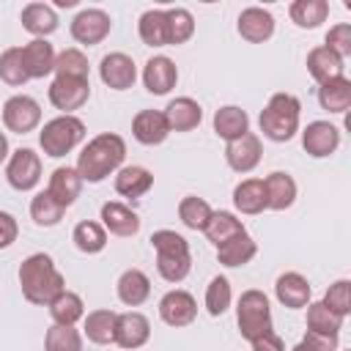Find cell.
Here are the masks:
<instances>
[{"label":"cell","mask_w":351,"mask_h":351,"mask_svg":"<svg viewBox=\"0 0 351 351\" xmlns=\"http://www.w3.org/2000/svg\"><path fill=\"white\" fill-rule=\"evenodd\" d=\"M126 159V143L115 132H101L96 134L80 154L77 159V173L88 184L104 181L110 173H118Z\"/></svg>","instance_id":"6da1fadb"},{"label":"cell","mask_w":351,"mask_h":351,"mask_svg":"<svg viewBox=\"0 0 351 351\" xmlns=\"http://www.w3.org/2000/svg\"><path fill=\"white\" fill-rule=\"evenodd\" d=\"M19 285L22 296L38 307L49 304L55 296L66 291V280L47 252H33L19 263Z\"/></svg>","instance_id":"7a4b0ae2"},{"label":"cell","mask_w":351,"mask_h":351,"mask_svg":"<svg viewBox=\"0 0 351 351\" xmlns=\"http://www.w3.org/2000/svg\"><path fill=\"white\" fill-rule=\"evenodd\" d=\"M151 247L156 250V271L167 282H181L192 271V252L189 241L176 233V230H154L151 233Z\"/></svg>","instance_id":"3957f363"},{"label":"cell","mask_w":351,"mask_h":351,"mask_svg":"<svg viewBox=\"0 0 351 351\" xmlns=\"http://www.w3.org/2000/svg\"><path fill=\"white\" fill-rule=\"evenodd\" d=\"M299 115H302V104L293 93H274L269 104L261 110L258 123L266 140L288 143L299 132Z\"/></svg>","instance_id":"277c9868"},{"label":"cell","mask_w":351,"mask_h":351,"mask_svg":"<svg viewBox=\"0 0 351 351\" xmlns=\"http://www.w3.org/2000/svg\"><path fill=\"white\" fill-rule=\"evenodd\" d=\"M85 137V123L77 115H58L52 121L44 123V129L38 132V145L47 156L60 159L69 151H74Z\"/></svg>","instance_id":"5b68a950"},{"label":"cell","mask_w":351,"mask_h":351,"mask_svg":"<svg viewBox=\"0 0 351 351\" xmlns=\"http://www.w3.org/2000/svg\"><path fill=\"white\" fill-rule=\"evenodd\" d=\"M236 324L244 340H255L266 332H271V307H269V296L258 288H250L239 296L236 304Z\"/></svg>","instance_id":"8992f818"},{"label":"cell","mask_w":351,"mask_h":351,"mask_svg":"<svg viewBox=\"0 0 351 351\" xmlns=\"http://www.w3.org/2000/svg\"><path fill=\"white\" fill-rule=\"evenodd\" d=\"M5 181L16 192H30L41 181V156L33 148H16L5 165Z\"/></svg>","instance_id":"52a82bcc"},{"label":"cell","mask_w":351,"mask_h":351,"mask_svg":"<svg viewBox=\"0 0 351 351\" xmlns=\"http://www.w3.org/2000/svg\"><path fill=\"white\" fill-rule=\"evenodd\" d=\"M3 123L14 134H27L41 123V107L33 96L16 93L3 104Z\"/></svg>","instance_id":"ba28073f"},{"label":"cell","mask_w":351,"mask_h":351,"mask_svg":"<svg viewBox=\"0 0 351 351\" xmlns=\"http://www.w3.org/2000/svg\"><path fill=\"white\" fill-rule=\"evenodd\" d=\"M112 30V19L107 11L101 8H82L74 19H71V38L82 47H93L101 44Z\"/></svg>","instance_id":"9c48e42d"},{"label":"cell","mask_w":351,"mask_h":351,"mask_svg":"<svg viewBox=\"0 0 351 351\" xmlns=\"http://www.w3.org/2000/svg\"><path fill=\"white\" fill-rule=\"evenodd\" d=\"M90 96V80H77V77H55L49 85V101L55 110L63 115H71L80 110Z\"/></svg>","instance_id":"30bf717a"},{"label":"cell","mask_w":351,"mask_h":351,"mask_svg":"<svg viewBox=\"0 0 351 351\" xmlns=\"http://www.w3.org/2000/svg\"><path fill=\"white\" fill-rule=\"evenodd\" d=\"M159 315L167 326H189L195 318H197V302L189 291H167L162 299H159Z\"/></svg>","instance_id":"8fae6325"},{"label":"cell","mask_w":351,"mask_h":351,"mask_svg":"<svg viewBox=\"0 0 351 351\" xmlns=\"http://www.w3.org/2000/svg\"><path fill=\"white\" fill-rule=\"evenodd\" d=\"M99 77L112 90H129L137 80V66L126 52H110L99 63Z\"/></svg>","instance_id":"7c38bea8"},{"label":"cell","mask_w":351,"mask_h":351,"mask_svg":"<svg viewBox=\"0 0 351 351\" xmlns=\"http://www.w3.org/2000/svg\"><path fill=\"white\" fill-rule=\"evenodd\" d=\"M337 145H340V129L329 121H313L302 132V148L315 159L332 156Z\"/></svg>","instance_id":"4fadbf2b"},{"label":"cell","mask_w":351,"mask_h":351,"mask_svg":"<svg viewBox=\"0 0 351 351\" xmlns=\"http://www.w3.org/2000/svg\"><path fill=\"white\" fill-rule=\"evenodd\" d=\"M261 156H263V145H261V137L252 132H247L225 145V159H228L230 170H236V173L255 170L261 165Z\"/></svg>","instance_id":"5bb4252c"},{"label":"cell","mask_w":351,"mask_h":351,"mask_svg":"<svg viewBox=\"0 0 351 351\" xmlns=\"http://www.w3.org/2000/svg\"><path fill=\"white\" fill-rule=\"evenodd\" d=\"M151 337V324L143 313L129 310V313H118L115 318V346L134 351L140 346H145Z\"/></svg>","instance_id":"9a60e30c"},{"label":"cell","mask_w":351,"mask_h":351,"mask_svg":"<svg viewBox=\"0 0 351 351\" xmlns=\"http://www.w3.org/2000/svg\"><path fill=\"white\" fill-rule=\"evenodd\" d=\"M176 82H178V69H176V63L170 58L154 55V58L145 60V66H143V85H145L148 93L165 96V93H170L176 88Z\"/></svg>","instance_id":"2e32d148"},{"label":"cell","mask_w":351,"mask_h":351,"mask_svg":"<svg viewBox=\"0 0 351 351\" xmlns=\"http://www.w3.org/2000/svg\"><path fill=\"white\" fill-rule=\"evenodd\" d=\"M236 27H239V36L244 41L263 44V41H269L274 36V16H271V11H266L261 5H250V8H244L239 14Z\"/></svg>","instance_id":"e0dca14e"},{"label":"cell","mask_w":351,"mask_h":351,"mask_svg":"<svg viewBox=\"0 0 351 351\" xmlns=\"http://www.w3.org/2000/svg\"><path fill=\"white\" fill-rule=\"evenodd\" d=\"M310 293H313V288H310L307 277L299 274V271H285V274H280L277 282H274V296H277V302H280L282 307H288V310L307 307V304H310Z\"/></svg>","instance_id":"ac0fdd59"},{"label":"cell","mask_w":351,"mask_h":351,"mask_svg":"<svg viewBox=\"0 0 351 351\" xmlns=\"http://www.w3.org/2000/svg\"><path fill=\"white\" fill-rule=\"evenodd\" d=\"M101 228L110 230L112 236L132 239V236L140 230V217H137L129 206H123V203H118V200H107V203L101 206Z\"/></svg>","instance_id":"d6986e66"},{"label":"cell","mask_w":351,"mask_h":351,"mask_svg":"<svg viewBox=\"0 0 351 351\" xmlns=\"http://www.w3.org/2000/svg\"><path fill=\"white\" fill-rule=\"evenodd\" d=\"M132 134L143 145H159V143H165L167 134H170V126L165 121V112H159V110H140L134 115V121H132Z\"/></svg>","instance_id":"ffe728a7"},{"label":"cell","mask_w":351,"mask_h":351,"mask_svg":"<svg viewBox=\"0 0 351 351\" xmlns=\"http://www.w3.org/2000/svg\"><path fill=\"white\" fill-rule=\"evenodd\" d=\"M165 121L170 132H192L203 121V107L189 96H178L165 107Z\"/></svg>","instance_id":"44dd1931"},{"label":"cell","mask_w":351,"mask_h":351,"mask_svg":"<svg viewBox=\"0 0 351 351\" xmlns=\"http://www.w3.org/2000/svg\"><path fill=\"white\" fill-rule=\"evenodd\" d=\"M263 186H266V208L271 211H285L293 206L296 200V181L291 173H282V170H274L263 178Z\"/></svg>","instance_id":"7402d4cb"},{"label":"cell","mask_w":351,"mask_h":351,"mask_svg":"<svg viewBox=\"0 0 351 351\" xmlns=\"http://www.w3.org/2000/svg\"><path fill=\"white\" fill-rule=\"evenodd\" d=\"M22 58L27 66L30 80H44L47 74L55 71V49L47 38H33L22 47Z\"/></svg>","instance_id":"603a6c76"},{"label":"cell","mask_w":351,"mask_h":351,"mask_svg":"<svg viewBox=\"0 0 351 351\" xmlns=\"http://www.w3.org/2000/svg\"><path fill=\"white\" fill-rule=\"evenodd\" d=\"M307 71L310 77L324 85L329 80H337V77H346V60H340L335 52H329L326 47H315L307 52Z\"/></svg>","instance_id":"cb8c5ba5"},{"label":"cell","mask_w":351,"mask_h":351,"mask_svg":"<svg viewBox=\"0 0 351 351\" xmlns=\"http://www.w3.org/2000/svg\"><path fill=\"white\" fill-rule=\"evenodd\" d=\"M47 192H49L63 208H69V206L80 197V192H82V178H80L77 167H69V165H66V167H55L52 176H49Z\"/></svg>","instance_id":"d4e9b609"},{"label":"cell","mask_w":351,"mask_h":351,"mask_svg":"<svg viewBox=\"0 0 351 351\" xmlns=\"http://www.w3.org/2000/svg\"><path fill=\"white\" fill-rule=\"evenodd\" d=\"M19 19H22V27L30 36H36V38H47L49 33L58 30V14L47 3H27L22 8V16Z\"/></svg>","instance_id":"484cf974"},{"label":"cell","mask_w":351,"mask_h":351,"mask_svg":"<svg viewBox=\"0 0 351 351\" xmlns=\"http://www.w3.org/2000/svg\"><path fill=\"white\" fill-rule=\"evenodd\" d=\"M151 186H154V176H151V170H145L140 165H126L115 176V192L123 197H132V200L148 195Z\"/></svg>","instance_id":"4316f807"},{"label":"cell","mask_w":351,"mask_h":351,"mask_svg":"<svg viewBox=\"0 0 351 351\" xmlns=\"http://www.w3.org/2000/svg\"><path fill=\"white\" fill-rule=\"evenodd\" d=\"M118 299L126 304V307H140L148 296H151V280L145 271L140 269H126L121 277H118Z\"/></svg>","instance_id":"83f0119b"},{"label":"cell","mask_w":351,"mask_h":351,"mask_svg":"<svg viewBox=\"0 0 351 351\" xmlns=\"http://www.w3.org/2000/svg\"><path fill=\"white\" fill-rule=\"evenodd\" d=\"M214 132L222 140L230 143V140H236V137L250 132V115L236 104H225V107H219L214 112Z\"/></svg>","instance_id":"f1b7e54d"},{"label":"cell","mask_w":351,"mask_h":351,"mask_svg":"<svg viewBox=\"0 0 351 351\" xmlns=\"http://www.w3.org/2000/svg\"><path fill=\"white\" fill-rule=\"evenodd\" d=\"M258 255V244L250 233H241V236H233L228 239L225 244L217 247V261L222 266H244L250 263L252 258Z\"/></svg>","instance_id":"f546056e"},{"label":"cell","mask_w":351,"mask_h":351,"mask_svg":"<svg viewBox=\"0 0 351 351\" xmlns=\"http://www.w3.org/2000/svg\"><path fill=\"white\" fill-rule=\"evenodd\" d=\"M233 206L241 214H261L266 208V186L263 178H244L236 189H233Z\"/></svg>","instance_id":"4dcf8cb0"},{"label":"cell","mask_w":351,"mask_h":351,"mask_svg":"<svg viewBox=\"0 0 351 351\" xmlns=\"http://www.w3.org/2000/svg\"><path fill=\"white\" fill-rule=\"evenodd\" d=\"M140 41L145 47H167V14L165 8H148L137 22Z\"/></svg>","instance_id":"1f68e13d"},{"label":"cell","mask_w":351,"mask_h":351,"mask_svg":"<svg viewBox=\"0 0 351 351\" xmlns=\"http://www.w3.org/2000/svg\"><path fill=\"white\" fill-rule=\"evenodd\" d=\"M318 104L326 112H346L351 107V80L337 77L318 88Z\"/></svg>","instance_id":"d6a6232c"},{"label":"cell","mask_w":351,"mask_h":351,"mask_svg":"<svg viewBox=\"0 0 351 351\" xmlns=\"http://www.w3.org/2000/svg\"><path fill=\"white\" fill-rule=\"evenodd\" d=\"M203 233H206V239H208L214 247H219V244H225L228 239L241 236V233H247V230H244V222H241L236 214H230V211H211V219H208V225L203 228Z\"/></svg>","instance_id":"836d02e7"},{"label":"cell","mask_w":351,"mask_h":351,"mask_svg":"<svg viewBox=\"0 0 351 351\" xmlns=\"http://www.w3.org/2000/svg\"><path fill=\"white\" fill-rule=\"evenodd\" d=\"M115 318L118 313L112 310H93L85 315V337L96 346H110L115 343Z\"/></svg>","instance_id":"e575fe53"},{"label":"cell","mask_w":351,"mask_h":351,"mask_svg":"<svg viewBox=\"0 0 351 351\" xmlns=\"http://www.w3.org/2000/svg\"><path fill=\"white\" fill-rule=\"evenodd\" d=\"M71 241L80 252L85 255H96L107 247V230L101 228V222H93V219H82L74 225V233H71Z\"/></svg>","instance_id":"d590c367"},{"label":"cell","mask_w":351,"mask_h":351,"mask_svg":"<svg viewBox=\"0 0 351 351\" xmlns=\"http://www.w3.org/2000/svg\"><path fill=\"white\" fill-rule=\"evenodd\" d=\"M47 307H49L52 321L55 324H63V326H74L80 318H85V304H82V299L74 291H63Z\"/></svg>","instance_id":"8d00e7d4"},{"label":"cell","mask_w":351,"mask_h":351,"mask_svg":"<svg viewBox=\"0 0 351 351\" xmlns=\"http://www.w3.org/2000/svg\"><path fill=\"white\" fill-rule=\"evenodd\" d=\"M288 14H291L293 25L313 30V27H318L321 22H326V16H329V3H326V0H296V3H291Z\"/></svg>","instance_id":"74e56055"},{"label":"cell","mask_w":351,"mask_h":351,"mask_svg":"<svg viewBox=\"0 0 351 351\" xmlns=\"http://www.w3.org/2000/svg\"><path fill=\"white\" fill-rule=\"evenodd\" d=\"M63 214H66V208L44 189V192H38L33 200H30V217H33V222L38 225V228H55L60 219H63Z\"/></svg>","instance_id":"f35d334b"},{"label":"cell","mask_w":351,"mask_h":351,"mask_svg":"<svg viewBox=\"0 0 351 351\" xmlns=\"http://www.w3.org/2000/svg\"><path fill=\"white\" fill-rule=\"evenodd\" d=\"M0 80L5 85H11V88H19V85H25L30 80L25 58H22V47L3 49V55H0Z\"/></svg>","instance_id":"ab89813d"},{"label":"cell","mask_w":351,"mask_h":351,"mask_svg":"<svg viewBox=\"0 0 351 351\" xmlns=\"http://www.w3.org/2000/svg\"><path fill=\"white\" fill-rule=\"evenodd\" d=\"M343 318L335 315L324 302H310L307 304V332L315 335H340Z\"/></svg>","instance_id":"60d3db41"},{"label":"cell","mask_w":351,"mask_h":351,"mask_svg":"<svg viewBox=\"0 0 351 351\" xmlns=\"http://www.w3.org/2000/svg\"><path fill=\"white\" fill-rule=\"evenodd\" d=\"M167 14V47L186 44L195 33V16L186 8H165Z\"/></svg>","instance_id":"b9f144b4"},{"label":"cell","mask_w":351,"mask_h":351,"mask_svg":"<svg viewBox=\"0 0 351 351\" xmlns=\"http://www.w3.org/2000/svg\"><path fill=\"white\" fill-rule=\"evenodd\" d=\"M178 219L189 228V230H203L211 219V206L197 197V195H186L181 203H178Z\"/></svg>","instance_id":"7bdbcfd3"},{"label":"cell","mask_w":351,"mask_h":351,"mask_svg":"<svg viewBox=\"0 0 351 351\" xmlns=\"http://www.w3.org/2000/svg\"><path fill=\"white\" fill-rule=\"evenodd\" d=\"M88 58L82 49L69 47L63 52L55 55V77H77V80H88Z\"/></svg>","instance_id":"ee69618b"},{"label":"cell","mask_w":351,"mask_h":351,"mask_svg":"<svg viewBox=\"0 0 351 351\" xmlns=\"http://www.w3.org/2000/svg\"><path fill=\"white\" fill-rule=\"evenodd\" d=\"M44 351H82V335L74 326L52 324L44 335Z\"/></svg>","instance_id":"f6af8a7d"},{"label":"cell","mask_w":351,"mask_h":351,"mask_svg":"<svg viewBox=\"0 0 351 351\" xmlns=\"http://www.w3.org/2000/svg\"><path fill=\"white\" fill-rule=\"evenodd\" d=\"M233 302V291H230V282L228 277H214L208 285H206V310L208 315H222Z\"/></svg>","instance_id":"bcb514c9"},{"label":"cell","mask_w":351,"mask_h":351,"mask_svg":"<svg viewBox=\"0 0 351 351\" xmlns=\"http://www.w3.org/2000/svg\"><path fill=\"white\" fill-rule=\"evenodd\" d=\"M321 302H324L335 315L346 318V315L351 313V282H348V280H337V282H332Z\"/></svg>","instance_id":"7dc6e473"},{"label":"cell","mask_w":351,"mask_h":351,"mask_svg":"<svg viewBox=\"0 0 351 351\" xmlns=\"http://www.w3.org/2000/svg\"><path fill=\"white\" fill-rule=\"evenodd\" d=\"M324 47H326L329 52H335L340 60H346V58L351 55V25H348V22H340V25L329 27Z\"/></svg>","instance_id":"c3c4849f"},{"label":"cell","mask_w":351,"mask_h":351,"mask_svg":"<svg viewBox=\"0 0 351 351\" xmlns=\"http://www.w3.org/2000/svg\"><path fill=\"white\" fill-rule=\"evenodd\" d=\"M16 236H19V225H16V219H14L8 211H0V250L11 247V244L16 241Z\"/></svg>","instance_id":"681fc988"},{"label":"cell","mask_w":351,"mask_h":351,"mask_svg":"<svg viewBox=\"0 0 351 351\" xmlns=\"http://www.w3.org/2000/svg\"><path fill=\"white\" fill-rule=\"evenodd\" d=\"M252 351H285V343H282V337L271 329V332H266V335H261V337L252 340Z\"/></svg>","instance_id":"f907efd6"},{"label":"cell","mask_w":351,"mask_h":351,"mask_svg":"<svg viewBox=\"0 0 351 351\" xmlns=\"http://www.w3.org/2000/svg\"><path fill=\"white\" fill-rule=\"evenodd\" d=\"M302 340L310 343L315 351H337V335H315V332H307Z\"/></svg>","instance_id":"816d5d0a"},{"label":"cell","mask_w":351,"mask_h":351,"mask_svg":"<svg viewBox=\"0 0 351 351\" xmlns=\"http://www.w3.org/2000/svg\"><path fill=\"white\" fill-rule=\"evenodd\" d=\"M8 156H11V151H8V137L0 132V165H3Z\"/></svg>","instance_id":"f5cc1de1"},{"label":"cell","mask_w":351,"mask_h":351,"mask_svg":"<svg viewBox=\"0 0 351 351\" xmlns=\"http://www.w3.org/2000/svg\"><path fill=\"white\" fill-rule=\"evenodd\" d=\"M291 351H315V348H313L310 343H304V340H302V343H296V346H293Z\"/></svg>","instance_id":"db71d44e"},{"label":"cell","mask_w":351,"mask_h":351,"mask_svg":"<svg viewBox=\"0 0 351 351\" xmlns=\"http://www.w3.org/2000/svg\"><path fill=\"white\" fill-rule=\"evenodd\" d=\"M55 5H60V8H71V5H77V0H55Z\"/></svg>","instance_id":"11a10c76"}]
</instances>
